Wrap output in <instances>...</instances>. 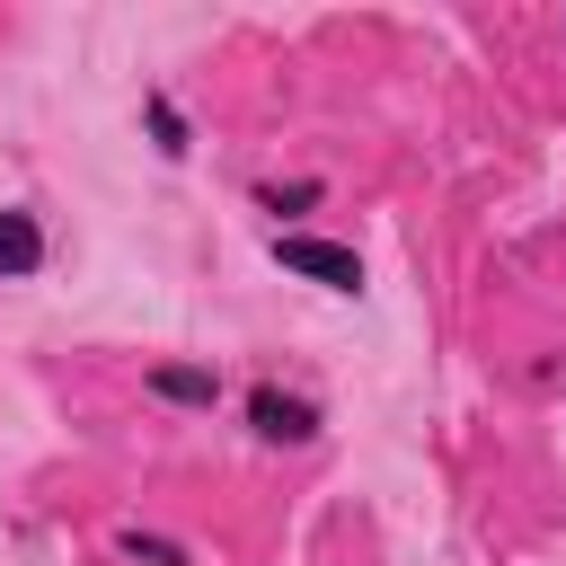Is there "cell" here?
<instances>
[{
	"instance_id": "ba28073f",
	"label": "cell",
	"mask_w": 566,
	"mask_h": 566,
	"mask_svg": "<svg viewBox=\"0 0 566 566\" xmlns=\"http://www.w3.org/2000/svg\"><path fill=\"white\" fill-rule=\"evenodd\" d=\"M522 380H531V389H539V398H548V389H557V380H566V354H531V371H522Z\"/></svg>"
},
{
	"instance_id": "3957f363",
	"label": "cell",
	"mask_w": 566,
	"mask_h": 566,
	"mask_svg": "<svg viewBox=\"0 0 566 566\" xmlns=\"http://www.w3.org/2000/svg\"><path fill=\"white\" fill-rule=\"evenodd\" d=\"M142 398L186 407V416H212V407H221V371H212V363H150V371H142Z\"/></svg>"
},
{
	"instance_id": "8992f818",
	"label": "cell",
	"mask_w": 566,
	"mask_h": 566,
	"mask_svg": "<svg viewBox=\"0 0 566 566\" xmlns=\"http://www.w3.org/2000/svg\"><path fill=\"white\" fill-rule=\"evenodd\" d=\"M318 195H327L318 177H265V186H248V203H256V212H274V221H292V212H310Z\"/></svg>"
},
{
	"instance_id": "7a4b0ae2",
	"label": "cell",
	"mask_w": 566,
	"mask_h": 566,
	"mask_svg": "<svg viewBox=\"0 0 566 566\" xmlns=\"http://www.w3.org/2000/svg\"><path fill=\"white\" fill-rule=\"evenodd\" d=\"M265 256L283 265V274H301V283H318V292H363V256L345 248V239H310V230H274L265 239Z\"/></svg>"
},
{
	"instance_id": "277c9868",
	"label": "cell",
	"mask_w": 566,
	"mask_h": 566,
	"mask_svg": "<svg viewBox=\"0 0 566 566\" xmlns=\"http://www.w3.org/2000/svg\"><path fill=\"white\" fill-rule=\"evenodd\" d=\"M44 256H53L44 221H35L27 203H0V283H27V274H44Z\"/></svg>"
},
{
	"instance_id": "52a82bcc",
	"label": "cell",
	"mask_w": 566,
	"mask_h": 566,
	"mask_svg": "<svg viewBox=\"0 0 566 566\" xmlns=\"http://www.w3.org/2000/svg\"><path fill=\"white\" fill-rule=\"evenodd\" d=\"M115 548H124L133 566H195V548H186V539H168V531H142V522H133V531H115Z\"/></svg>"
},
{
	"instance_id": "5b68a950",
	"label": "cell",
	"mask_w": 566,
	"mask_h": 566,
	"mask_svg": "<svg viewBox=\"0 0 566 566\" xmlns=\"http://www.w3.org/2000/svg\"><path fill=\"white\" fill-rule=\"evenodd\" d=\"M142 124H150V150H159V159H186V150H195V124H186V106H177L168 88H142Z\"/></svg>"
},
{
	"instance_id": "6da1fadb",
	"label": "cell",
	"mask_w": 566,
	"mask_h": 566,
	"mask_svg": "<svg viewBox=\"0 0 566 566\" xmlns=\"http://www.w3.org/2000/svg\"><path fill=\"white\" fill-rule=\"evenodd\" d=\"M239 416H248V433H256L265 451H310V442L327 433V407H318L310 389H283V380H248Z\"/></svg>"
}]
</instances>
